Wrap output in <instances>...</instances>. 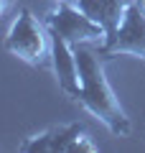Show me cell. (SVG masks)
<instances>
[{"label":"cell","mask_w":145,"mask_h":153,"mask_svg":"<svg viewBox=\"0 0 145 153\" xmlns=\"http://www.w3.org/2000/svg\"><path fill=\"white\" fill-rule=\"evenodd\" d=\"M74 56L76 69H79V92H76L74 102H79L92 117H97L112 135L117 138L130 135L132 123L122 110L115 89L109 87L107 71H104L109 56L97 44H76Z\"/></svg>","instance_id":"obj_1"},{"label":"cell","mask_w":145,"mask_h":153,"mask_svg":"<svg viewBox=\"0 0 145 153\" xmlns=\"http://www.w3.org/2000/svg\"><path fill=\"white\" fill-rule=\"evenodd\" d=\"M3 49L10 56L26 61L31 66H46L51 61V38L43 26V21H38L28 8H18L16 18L10 23Z\"/></svg>","instance_id":"obj_2"},{"label":"cell","mask_w":145,"mask_h":153,"mask_svg":"<svg viewBox=\"0 0 145 153\" xmlns=\"http://www.w3.org/2000/svg\"><path fill=\"white\" fill-rule=\"evenodd\" d=\"M43 26L48 33L69 41L71 46L76 44H97L104 46L107 44V31L97 21H92L79 5L74 3H64V0H56V5L43 16Z\"/></svg>","instance_id":"obj_3"},{"label":"cell","mask_w":145,"mask_h":153,"mask_svg":"<svg viewBox=\"0 0 145 153\" xmlns=\"http://www.w3.org/2000/svg\"><path fill=\"white\" fill-rule=\"evenodd\" d=\"M21 153H97V143L84 133L81 123H59L43 133L28 135L18 146Z\"/></svg>","instance_id":"obj_4"},{"label":"cell","mask_w":145,"mask_h":153,"mask_svg":"<svg viewBox=\"0 0 145 153\" xmlns=\"http://www.w3.org/2000/svg\"><path fill=\"white\" fill-rule=\"evenodd\" d=\"M102 51L109 59L127 54V56H138V59L145 61V13L138 8V3L125 8V16H122L117 33L102 46Z\"/></svg>","instance_id":"obj_5"},{"label":"cell","mask_w":145,"mask_h":153,"mask_svg":"<svg viewBox=\"0 0 145 153\" xmlns=\"http://www.w3.org/2000/svg\"><path fill=\"white\" fill-rule=\"evenodd\" d=\"M48 38H51V66H54L56 84L66 97L74 100L79 92V69H76L74 46L54 33H48Z\"/></svg>","instance_id":"obj_6"},{"label":"cell","mask_w":145,"mask_h":153,"mask_svg":"<svg viewBox=\"0 0 145 153\" xmlns=\"http://www.w3.org/2000/svg\"><path fill=\"white\" fill-rule=\"evenodd\" d=\"M74 5H79L92 21H97L107 31V41L117 33L122 16H125V5L120 0H76Z\"/></svg>","instance_id":"obj_7"},{"label":"cell","mask_w":145,"mask_h":153,"mask_svg":"<svg viewBox=\"0 0 145 153\" xmlns=\"http://www.w3.org/2000/svg\"><path fill=\"white\" fill-rule=\"evenodd\" d=\"M8 5H10V0H0V16H3V10H5Z\"/></svg>","instance_id":"obj_8"},{"label":"cell","mask_w":145,"mask_h":153,"mask_svg":"<svg viewBox=\"0 0 145 153\" xmlns=\"http://www.w3.org/2000/svg\"><path fill=\"white\" fill-rule=\"evenodd\" d=\"M135 3H138V8H140L143 13H145V0H135Z\"/></svg>","instance_id":"obj_9"},{"label":"cell","mask_w":145,"mask_h":153,"mask_svg":"<svg viewBox=\"0 0 145 153\" xmlns=\"http://www.w3.org/2000/svg\"><path fill=\"white\" fill-rule=\"evenodd\" d=\"M64 3H76V0H64Z\"/></svg>","instance_id":"obj_10"}]
</instances>
